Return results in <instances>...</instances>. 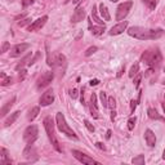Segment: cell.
Here are the masks:
<instances>
[{
	"label": "cell",
	"instance_id": "6da1fadb",
	"mask_svg": "<svg viewBox=\"0 0 165 165\" xmlns=\"http://www.w3.org/2000/svg\"><path fill=\"white\" fill-rule=\"evenodd\" d=\"M128 34L138 40H156L164 35L161 28H147V27H139L133 26L128 28Z\"/></svg>",
	"mask_w": 165,
	"mask_h": 165
},
{
	"label": "cell",
	"instance_id": "7a4b0ae2",
	"mask_svg": "<svg viewBox=\"0 0 165 165\" xmlns=\"http://www.w3.org/2000/svg\"><path fill=\"white\" fill-rule=\"evenodd\" d=\"M141 60L144 65H147L150 67H155L160 65V62L163 61V56L159 49H148L142 54Z\"/></svg>",
	"mask_w": 165,
	"mask_h": 165
},
{
	"label": "cell",
	"instance_id": "3957f363",
	"mask_svg": "<svg viewBox=\"0 0 165 165\" xmlns=\"http://www.w3.org/2000/svg\"><path fill=\"white\" fill-rule=\"evenodd\" d=\"M44 128H45V132L48 134V137H49V141L53 144V147L58 152H62V148L60 146V142H58L56 134H54V123H53V119L51 118V116H46V118L44 119Z\"/></svg>",
	"mask_w": 165,
	"mask_h": 165
},
{
	"label": "cell",
	"instance_id": "277c9868",
	"mask_svg": "<svg viewBox=\"0 0 165 165\" xmlns=\"http://www.w3.org/2000/svg\"><path fill=\"white\" fill-rule=\"evenodd\" d=\"M56 123H57V128L60 130L62 134H66L67 137L70 138H74V139H77V135L75 134V132L69 127V124H67L66 119H65V115L62 112H58L56 115Z\"/></svg>",
	"mask_w": 165,
	"mask_h": 165
},
{
	"label": "cell",
	"instance_id": "5b68a950",
	"mask_svg": "<svg viewBox=\"0 0 165 165\" xmlns=\"http://www.w3.org/2000/svg\"><path fill=\"white\" fill-rule=\"evenodd\" d=\"M37 134H39V129L36 125H28L23 132V141L27 144H34V142L37 139Z\"/></svg>",
	"mask_w": 165,
	"mask_h": 165
},
{
	"label": "cell",
	"instance_id": "8992f818",
	"mask_svg": "<svg viewBox=\"0 0 165 165\" xmlns=\"http://www.w3.org/2000/svg\"><path fill=\"white\" fill-rule=\"evenodd\" d=\"M132 7H133L132 0H128V2H124V3L119 4L118 9H116V21H123V19L128 16Z\"/></svg>",
	"mask_w": 165,
	"mask_h": 165
},
{
	"label": "cell",
	"instance_id": "52a82bcc",
	"mask_svg": "<svg viewBox=\"0 0 165 165\" xmlns=\"http://www.w3.org/2000/svg\"><path fill=\"white\" fill-rule=\"evenodd\" d=\"M72 155H74V158L77 159L80 163L83 164H86V165H93V164H99L98 161H95L94 159H92L90 156H88V155H85L80 151H77V150H72Z\"/></svg>",
	"mask_w": 165,
	"mask_h": 165
},
{
	"label": "cell",
	"instance_id": "ba28073f",
	"mask_svg": "<svg viewBox=\"0 0 165 165\" xmlns=\"http://www.w3.org/2000/svg\"><path fill=\"white\" fill-rule=\"evenodd\" d=\"M53 77H54L53 72H51V71L44 72V74L37 79V88H39V89H43V88H45V86H48V85L52 83Z\"/></svg>",
	"mask_w": 165,
	"mask_h": 165
},
{
	"label": "cell",
	"instance_id": "9c48e42d",
	"mask_svg": "<svg viewBox=\"0 0 165 165\" xmlns=\"http://www.w3.org/2000/svg\"><path fill=\"white\" fill-rule=\"evenodd\" d=\"M28 44H26V43H22V44H16L14 46H12L11 48V57H13V58H16V57H21L27 49H28Z\"/></svg>",
	"mask_w": 165,
	"mask_h": 165
},
{
	"label": "cell",
	"instance_id": "30bf717a",
	"mask_svg": "<svg viewBox=\"0 0 165 165\" xmlns=\"http://www.w3.org/2000/svg\"><path fill=\"white\" fill-rule=\"evenodd\" d=\"M48 21V16H43L41 18H37L36 21H34L30 26H28L27 30L30 31V32H34V31H37V30H40V28L46 23Z\"/></svg>",
	"mask_w": 165,
	"mask_h": 165
},
{
	"label": "cell",
	"instance_id": "8fae6325",
	"mask_svg": "<svg viewBox=\"0 0 165 165\" xmlns=\"http://www.w3.org/2000/svg\"><path fill=\"white\" fill-rule=\"evenodd\" d=\"M54 101V93L52 89H48L43 95L40 97V106H49Z\"/></svg>",
	"mask_w": 165,
	"mask_h": 165
},
{
	"label": "cell",
	"instance_id": "7c38bea8",
	"mask_svg": "<svg viewBox=\"0 0 165 165\" xmlns=\"http://www.w3.org/2000/svg\"><path fill=\"white\" fill-rule=\"evenodd\" d=\"M127 27H128V21H123V22H120V23H118V25H115L111 30H110V35L111 36H114V35H120L121 32H124L125 30H127Z\"/></svg>",
	"mask_w": 165,
	"mask_h": 165
},
{
	"label": "cell",
	"instance_id": "4fadbf2b",
	"mask_svg": "<svg viewBox=\"0 0 165 165\" xmlns=\"http://www.w3.org/2000/svg\"><path fill=\"white\" fill-rule=\"evenodd\" d=\"M84 18H85V11H84V8L77 7V8L75 9V12H74L72 17H71V21H72L74 23H77V22L83 21Z\"/></svg>",
	"mask_w": 165,
	"mask_h": 165
},
{
	"label": "cell",
	"instance_id": "5bb4252c",
	"mask_svg": "<svg viewBox=\"0 0 165 165\" xmlns=\"http://www.w3.org/2000/svg\"><path fill=\"white\" fill-rule=\"evenodd\" d=\"M65 63V56L60 53H54L52 60H48V65L49 66H61Z\"/></svg>",
	"mask_w": 165,
	"mask_h": 165
},
{
	"label": "cell",
	"instance_id": "9a60e30c",
	"mask_svg": "<svg viewBox=\"0 0 165 165\" xmlns=\"http://www.w3.org/2000/svg\"><path fill=\"white\" fill-rule=\"evenodd\" d=\"M144 139H146V143L150 147H153L156 144V135H155V133L151 129H147L144 132Z\"/></svg>",
	"mask_w": 165,
	"mask_h": 165
},
{
	"label": "cell",
	"instance_id": "2e32d148",
	"mask_svg": "<svg viewBox=\"0 0 165 165\" xmlns=\"http://www.w3.org/2000/svg\"><path fill=\"white\" fill-rule=\"evenodd\" d=\"M12 161L8 156V151L5 148H2L0 150V164L2 165H9Z\"/></svg>",
	"mask_w": 165,
	"mask_h": 165
},
{
	"label": "cell",
	"instance_id": "e0dca14e",
	"mask_svg": "<svg viewBox=\"0 0 165 165\" xmlns=\"http://www.w3.org/2000/svg\"><path fill=\"white\" fill-rule=\"evenodd\" d=\"M31 60H32V53H28V54H26L23 60H22L21 62H19V63L16 66V70H17V71H19V70H21L23 66H26V65H28V63H30V62H31Z\"/></svg>",
	"mask_w": 165,
	"mask_h": 165
},
{
	"label": "cell",
	"instance_id": "ac0fdd59",
	"mask_svg": "<svg viewBox=\"0 0 165 165\" xmlns=\"http://www.w3.org/2000/svg\"><path fill=\"white\" fill-rule=\"evenodd\" d=\"M147 115H148V118L152 119V120H161V121L165 120V119L163 118V116H160L159 112H158L156 110H155V109H152V107H150V109L147 110Z\"/></svg>",
	"mask_w": 165,
	"mask_h": 165
},
{
	"label": "cell",
	"instance_id": "d6986e66",
	"mask_svg": "<svg viewBox=\"0 0 165 165\" xmlns=\"http://www.w3.org/2000/svg\"><path fill=\"white\" fill-rule=\"evenodd\" d=\"M99 13H101V16L103 17L104 21H110V19H111V16H110L109 9H107V7H106L103 3L99 4Z\"/></svg>",
	"mask_w": 165,
	"mask_h": 165
},
{
	"label": "cell",
	"instance_id": "ffe728a7",
	"mask_svg": "<svg viewBox=\"0 0 165 165\" xmlns=\"http://www.w3.org/2000/svg\"><path fill=\"white\" fill-rule=\"evenodd\" d=\"M14 102H16V97H12V99L9 101V102H7V103H5V106H3V107H2L0 115H2V116H5V115L8 114V111L12 109V106L14 104Z\"/></svg>",
	"mask_w": 165,
	"mask_h": 165
},
{
	"label": "cell",
	"instance_id": "44dd1931",
	"mask_svg": "<svg viewBox=\"0 0 165 165\" xmlns=\"http://www.w3.org/2000/svg\"><path fill=\"white\" fill-rule=\"evenodd\" d=\"M32 155H36L35 147L32 146V144H27V147H26L25 151H23V156H25L26 159H31Z\"/></svg>",
	"mask_w": 165,
	"mask_h": 165
},
{
	"label": "cell",
	"instance_id": "7402d4cb",
	"mask_svg": "<svg viewBox=\"0 0 165 165\" xmlns=\"http://www.w3.org/2000/svg\"><path fill=\"white\" fill-rule=\"evenodd\" d=\"M19 111H16V112H13L11 116H9L8 119H5V121H4V125L5 127H9V125H12V124H14V121L18 119V116H19Z\"/></svg>",
	"mask_w": 165,
	"mask_h": 165
},
{
	"label": "cell",
	"instance_id": "603a6c76",
	"mask_svg": "<svg viewBox=\"0 0 165 165\" xmlns=\"http://www.w3.org/2000/svg\"><path fill=\"white\" fill-rule=\"evenodd\" d=\"M39 112H40V109H39L37 106H36V107H32L30 111H28V114H27V119L30 120V121H32L36 116L39 115Z\"/></svg>",
	"mask_w": 165,
	"mask_h": 165
},
{
	"label": "cell",
	"instance_id": "cb8c5ba5",
	"mask_svg": "<svg viewBox=\"0 0 165 165\" xmlns=\"http://www.w3.org/2000/svg\"><path fill=\"white\" fill-rule=\"evenodd\" d=\"M92 17H93V19H94V21L98 23L99 26H104L103 19H101V18L98 17V13H97V7H95V5H93V9H92Z\"/></svg>",
	"mask_w": 165,
	"mask_h": 165
},
{
	"label": "cell",
	"instance_id": "d4e9b609",
	"mask_svg": "<svg viewBox=\"0 0 165 165\" xmlns=\"http://www.w3.org/2000/svg\"><path fill=\"white\" fill-rule=\"evenodd\" d=\"M90 31H92V34L94 36H99L104 31V26H93V27L90 26Z\"/></svg>",
	"mask_w": 165,
	"mask_h": 165
},
{
	"label": "cell",
	"instance_id": "484cf974",
	"mask_svg": "<svg viewBox=\"0 0 165 165\" xmlns=\"http://www.w3.org/2000/svg\"><path fill=\"white\" fill-rule=\"evenodd\" d=\"M139 72V65L138 63H134L132 67H130V70H129V77H134L135 75H137Z\"/></svg>",
	"mask_w": 165,
	"mask_h": 165
},
{
	"label": "cell",
	"instance_id": "4316f807",
	"mask_svg": "<svg viewBox=\"0 0 165 165\" xmlns=\"http://www.w3.org/2000/svg\"><path fill=\"white\" fill-rule=\"evenodd\" d=\"M132 163L134 165H143L144 164V156L143 155H138V156H135L132 159Z\"/></svg>",
	"mask_w": 165,
	"mask_h": 165
},
{
	"label": "cell",
	"instance_id": "83f0119b",
	"mask_svg": "<svg viewBox=\"0 0 165 165\" xmlns=\"http://www.w3.org/2000/svg\"><path fill=\"white\" fill-rule=\"evenodd\" d=\"M99 97H101V102H102L103 107H109V98H107V95H106V93L104 92H101L99 93Z\"/></svg>",
	"mask_w": 165,
	"mask_h": 165
},
{
	"label": "cell",
	"instance_id": "f1b7e54d",
	"mask_svg": "<svg viewBox=\"0 0 165 165\" xmlns=\"http://www.w3.org/2000/svg\"><path fill=\"white\" fill-rule=\"evenodd\" d=\"M142 2L146 3L150 9H155V8H156V0H142Z\"/></svg>",
	"mask_w": 165,
	"mask_h": 165
},
{
	"label": "cell",
	"instance_id": "f546056e",
	"mask_svg": "<svg viewBox=\"0 0 165 165\" xmlns=\"http://www.w3.org/2000/svg\"><path fill=\"white\" fill-rule=\"evenodd\" d=\"M141 79H142V75L138 72L137 75H135V77H134V86H135V88H138V86H139Z\"/></svg>",
	"mask_w": 165,
	"mask_h": 165
},
{
	"label": "cell",
	"instance_id": "4dcf8cb0",
	"mask_svg": "<svg viewBox=\"0 0 165 165\" xmlns=\"http://www.w3.org/2000/svg\"><path fill=\"white\" fill-rule=\"evenodd\" d=\"M135 120H137L135 118H130V119H129V121H128V129H129V130H133V129H134Z\"/></svg>",
	"mask_w": 165,
	"mask_h": 165
},
{
	"label": "cell",
	"instance_id": "1f68e13d",
	"mask_svg": "<svg viewBox=\"0 0 165 165\" xmlns=\"http://www.w3.org/2000/svg\"><path fill=\"white\" fill-rule=\"evenodd\" d=\"M95 52H97V46H90V48H88V49H86L85 56H86V57H89V56H92V54L95 53Z\"/></svg>",
	"mask_w": 165,
	"mask_h": 165
},
{
	"label": "cell",
	"instance_id": "d6a6232c",
	"mask_svg": "<svg viewBox=\"0 0 165 165\" xmlns=\"http://www.w3.org/2000/svg\"><path fill=\"white\" fill-rule=\"evenodd\" d=\"M115 106H116L115 98H114V97H109V107L112 109V110H115Z\"/></svg>",
	"mask_w": 165,
	"mask_h": 165
},
{
	"label": "cell",
	"instance_id": "836d02e7",
	"mask_svg": "<svg viewBox=\"0 0 165 165\" xmlns=\"http://www.w3.org/2000/svg\"><path fill=\"white\" fill-rule=\"evenodd\" d=\"M11 83H12V77H11V76H8V77H7V76H5V77H4V80L2 81V85H3V86H7V85H9Z\"/></svg>",
	"mask_w": 165,
	"mask_h": 165
},
{
	"label": "cell",
	"instance_id": "e575fe53",
	"mask_svg": "<svg viewBox=\"0 0 165 165\" xmlns=\"http://www.w3.org/2000/svg\"><path fill=\"white\" fill-rule=\"evenodd\" d=\"M84 125H85L86 128H88V130H89V132H94V127H93V125H92L88 120H84Z\"/></svg>",
	"mask_w": 165,
	"mask_h": 165
},
{
	"label": "cell",
	"instance_id": "d590c367",
	"mask_svg": "<svg viewBox=\"0 0 165 165\" xmlns=\"http://www.w3.org/2000/svg\"><path fill=\"white\" fill-rule=\"evenodd\" d=\"M137 103H138V101H134V99L130 102V114H133V112H134L135 107H137Z\"/></svg>",
	"mask_w": 165,
	"mask_h": 165
},
{
	"label": "cell",
	"instance_id": "8d00e7d4",
	"mask_svg": "<svg viewBox=\"0 0 165 165\" xmlns=\"http://www.w3.org/2000/svg\"><path fill=\"white\" fill-rule=\"evenodd\" d=\"M77 94H79V90H77L76 88H74V89L71 90V97L75 99V98H77Z\"/></svg>",
	"mask_w": 165,
	"mask_h": 165
},
{
	"label": "cell",
	"instance_id": "74e56055",
	"mask_svg": "<svg viewBox=\"0 0 165 165\" xmlns=\"http://www.w3.org/2000/svg\"><path fill=\"white\" fill-rule=\"evenodd\" d=\"M34 3V0H22V5L23 7H28V5H31Z\"/></svg>",
	"mask_w": 165,
	"mask_h": 165
},
{
	"label": "cell",
	"instance_id": "f35d334b",
	"mask_svg": "<svg viewBox=\"0 0 165 165\" xmlns=\"http://www.w3.org/2000/svg\"><path fill=\"white\" fill-rule=\"evenodd\" d=\"M8 49H9V43L5 41V43L3 44V48H2V53H5Z\"/></svg>",
	"mask_w": 165,
	"mask_h": 165
},
{
	"label": "cell",
	"instance_id": "ab89813d",
	"mask_svg": "<svg viewBox=\"0 0 165 165\" xmlns=\"http://www.w3.org/2000/svg\"><path fill=\"white\" fill-rule=\"evenodd\" d=\"M28 22H31V19H30V18H26V19H23L22 22H19L18 25H19V26H25V25H27Z\"/></svg>",
	"mask_w": 165,
	"mask_h": 165
},
{
	"label": "cell",
	"instance_id": "60d3db41",
	"mask_svg": "<svg viewBox=\"0 0 165 165\" xmlns=\"http://www.w3.org/2000/svg\"><path fill=\"white\" fill-rule=\"evenodd\" d=\"M95 146L98 147V148H101V150H106V147L103 146V143H101V142H97V143H95Z\"/></svg>",
	"mask_w": 165,
	"mask_h": 165
},
{
	"label": "cell",
	"instance_id": "b9f144b4",
	"mask_svg": "<svg viewBox=\"0 0 165 165\" xmlns=\"http://www.w3.org/2000/svg\"><path fill=\"white\" fill-rule=\"evenodd\" d=\"M89 84H90L92 86H93V85H98V84H99V80H98V79H94V80H92Z\"/></svg>",
	"mask_w": 165,
	"mask_h": 165
},
{
	"label": "cell",
	"instance_id": "7bdbcfd3",
	"mask_svg": "<svg viewBox=\"0 0 165 165\" xmlns=\"http://www.w3.org/2000/svg\"><path fill=\"white\" fill-rule=\"evenodd\" d=\"M25 75H26V71H25V70H22V74H19V79L23 80V79H25Z\"/></svg>",
	"mask_w": 165,
	"mask_h": 165
},
{
	"label": "cell",
	"instance_id": "ee69618b",
	"mask_svg": "<svg viewBox=\"0 0 165 165\" xmlns=\"http://www.w3.org/2000/svg\"><path fill=\"white\" fill-rule=\"evenodd\" d=\"M115 118H116V111L112 110V111H111V120H115Z\"/></svg>",
	"mask_w": 165,
	"mask_h": 165
},
{
	"label": "cell",
	"instance_id": "f6af8a7d",
	"mask_svg": "<svg viewBox=\"0 0 165 165\" xmlns=\"http://www.w3.org/2000/svg\"><path fill=\"white\" fill-rule=\"evenodd\" d=\"M152 71H153V70H152V69H148V70H147V71H146V76H150V75H151V74H152Z\"/></svg>",
	"mask_w": 165,
	"mask_h": 165
},
{
	"label": "cell",
	"instance_id": "bcb514c9",
	"mask_svg": "<svg viewBox=\"0 0 165 165\" xmlns=\"http://www.w3.org/2000/svg\"><path fill=\"white\" fill-rule=\"evenodd\" d=\"M111 134H112V132H111V130H107V135H106V137L110 138V137H111Z\"/></svg>",
	"mask_w": 165,
	"mask_h": 165
},
{
	"label": "cell",
	"instance_id": "7dc6e473",
	"mask_svg": "<svg viewBox=\"0 0 165 165\" xmlns=\"http://www.w3.org/2000/svg\"><path fill=\"white\" fill-rule=\"evenodd\" d=\"M71 2H72L74 4H77V3H79V2H80V0H71Z\"/></svg>",
	"mask_w": 165,
	"mask_h": 165
},
{
	"label": "cell",
	"instance_id": "c3c4849f",
	"mask_svg": "<svg viewBox=\"0 0 165 165\" xmlns=\"http://www.w3.org/2000/svg\"><path fill=\"white\" fill-rule=\"evenodd\" d=\"M163 159L165 160V150H164V152H163Z\"/></svg>",
	"mask_w": 165,
	"mask_h": 165
},
{
	"label": "cell",
	"instance_id": "681fc988",
	"mask_svg": "<svg viewBox=\"0 0 165 165\" xmlns=\"http://www.w3.org/2000/svg\"><path fill=\"white\" fill-rule=\"evenodd\" d=\"M163 110H164V112H165V103H163Z\"/></svg>",
	"mask_w": 165,
	"mask_h": 165
},
{
	"label": "cell",
	"instance_id": "f907efd6",
	"mask_svg": "<svg viewBox=\"0 0 165 165\" xmlns=\"http://www.w3.org/2000/svg\"><path fill=\"white\" fill-rule=\"evenodd\" d=\"M110 2H112V3H116V2H119V0H110Z\"/></svg>",
	"mask_w": 165,
	"mask_h": 165
},
{
	"label": "cell",
	"instance_id": "816d5d0a",
	"mask_svg": "<svg viewBox=\"0 0 165 165\" xmlns=\"http://www.w3.org/2000/svg\"><path fill=\"white\" fill-rule=\"evenodd\" d=\"M9 2H13V0H9Z\"/></svg>",
	"mask_w": 165,
	"mask_h": 165
},
{
	"label": "cell",
	"instance_id": "f5cc1de1",
	"mask_svg": "<svg viewBox=\"0 0 165 165\" xmlns=\"http://www.w3.org/2000/svg\"><path fill=\"white\" fill-rule=\"evenodd\" d=\"M164 84H165V80H164Z\"/></svg>",
	"mask_w": 165,
	"mask_h": 165
},
{
	"label": "cell",
	"instance_id": "db71d44e",
	"mask_svg": "<svg viewBox=\"0 0 165 165\" xmlns=\"http://www.w3.org/2000/svg\"><path fill=\"white\" fill-rule=\"evenodd\" d=\"M164 97H165V95H164Z\"/></svg>",
	"mask_w": 165,
	"mask_h": 165
}]
</instances>
